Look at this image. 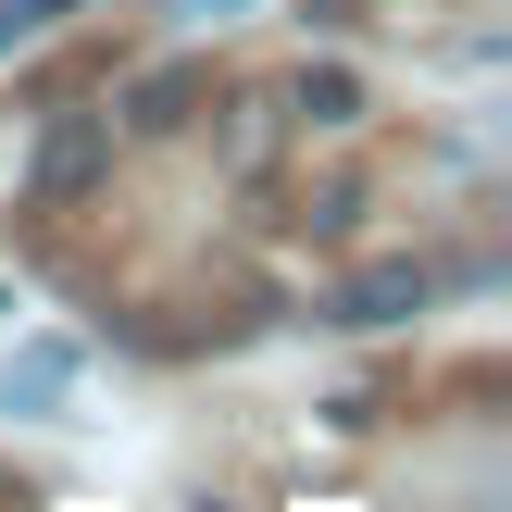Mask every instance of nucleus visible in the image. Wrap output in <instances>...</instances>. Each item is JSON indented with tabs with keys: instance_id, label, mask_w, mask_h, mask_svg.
I'll return each instance as SVG.
<instances>
[{
	"instance_id": "nucleus-1",
	"label": "nucleus",
	"mask_w": 512,
	"mask_h": 512,
	"mask_svg": "<svg viewBox=\"0 0 512 512\" xmlns=\"http://www.w3.org/2000/svg\"><path fill=\"white\" fill-rule=\"evenodd\" d=\"M100 175H113V125H100V113H63L38 138V200H88Z\"/></svg>"
},
{
	"instance_id": "nucleus-2",
	"label": "nucleus",
	"mask_w": 512,
	"mask_h": 512,
	"mask_svg": "<svg viewBox=\"0 0 512 512\" xmlns=\"http://www.w3.org/2000/svg\"><path fill=\"white\" fill-rule=\"evenodd\" d=\"M425 288H438V275H425L413 250H388V263H363V275L338 288V325H413V313H425Z\"/></svg>"
},
{
	"instance_id": "nucleus-3",
	"label": "nucleus",
	"mask_w": 512,
	"mask_h": 512,
	"mask_svg": "<svg viewBox=\"0 0 512 512\" xmlns=\"http://www.w3.org/2000/svg\"><path fill=\"white\" fill-rule=\"evenodd\" d=\"M200 100H213V75H200V63H150L138 88H125V125H138V138H175Z\"/></svg>"
},
{
	"instance_id": "nucleus-4",
	"label": "nucleus",
	"mask_w": 512,
	"mask_h": 512,
	"mask_svg": "<svg viewBox=\"0 0 512 512\" xmlns=\"http://www.w3.org/2000/svg\"><path fill=\"white\" fill-rule=\"evenodd\" d=\"M275 100H288V125H325V138H350V125H363V75H350V63H300Z\"/></svg>"
},
{
	"instance_id": "nucleus-5",
	"label": "nucleus",
	"mask_w": 512,
	"mask_h": 512,
	"mask_svg": "<svg viewBox=\"0 0 512 512\" xmlns=\"http://www.w3.org/2000/svg\"><path fill=\"white\" fill-rule=\"evenodd\" d=\"M275 125H288V100H275V88H238V100H225V163L263 175L275 163Z\"/></svg>"
},
{
	"instance_id": "nucleus-6",
	"label": "nucleus",
	"mask_w": 512,
	"mask_h": 512,
	"mask_svg": "<svg viewBox=\"0 0 512 512\" xmlns=\"http://www.w3.org/2000/svg\"><path fill=\"white\" fill-rule=\"evenodd\" d=\"M350 213H363V188H350V175H325V188H288V238H350Z\"/></svg>"
},
{
	"instance_id": "nucleus-7",
	"label": "nucleus",
	"mask_w": 512,
	"mask_h": 512,
	"mask_svg": "<svg viewBox=\"0 0 512 512\" xmlns=\"http://www.w3.org/2000/svg\"><path fill=\"white\" fill-rule=\"evenodd\" d=\"M13 13H25V25H63V13H88V0H13Z\"/></svg>"
},
{
	"instance_id": "nucleus-8",
	"label": "nucleus",
	"mask_w": 512,
	"mask_h": 512,
	"mask_svg": "<svg viewBox=\"0 0 512 512\" xmlns=\"http://www.w3.org/2000/svg\"><path fill=\"white\" fill-rule=\"evenodd\" d=\"M13 38H38V25H25V13H13V0H0V50H13Z\"/></svg>"
}]
</instances>
